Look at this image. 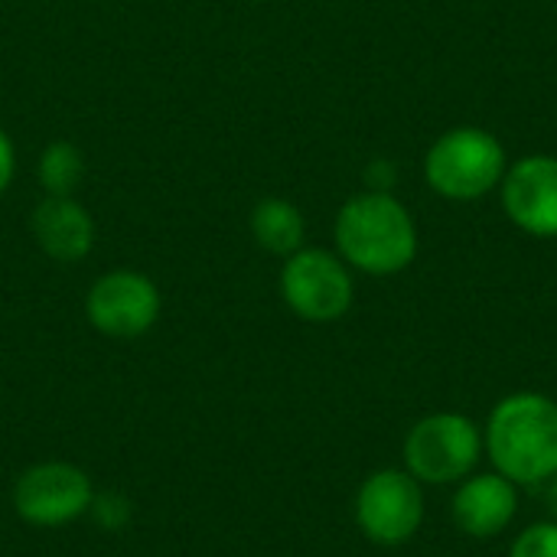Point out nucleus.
<instances>
[{"instance_id":"nucleus-1","label":"nucleus","mask_w":557,"mask_h":557,"mask_svg":"<svg viewBox=\"0 0 557 557\" xmlns=\"http://www.w3.org/2000/svg\"><path fill=\"white\" fill-rule=\"evenodd\" d=\"M336 255L359 274L395 277L418 258L421 235L408 206L395 193L362 189L349 196L333 222Z\"/></svg>"},{"instance_id":"nucleus-2","label":"nucleus","mask_w":557,"mask_h":557,"mask_svg":"<svg viewBox=\"0 0 557 557\" xmlns=\"http://www.w3.org/2000/svg\"><path fill=\"white\" fill-rule=\"evenodd\" d=\"M483 454L516 486H545L557 476V401L516 392L496 401L483 428Z\"/></svg>"},{"instance_id":"nucleus-3","label":"nucleus","mask_w":557,"mask_h":557,"mask_svg":"<svg viewBox=\"0 0 557 557\" xmlns=\"http://www.w3.org/2000/svg\"><path fill=\"white\" fill-rule=\"evenodd\" d=\"M509 170L503 140L476 124L444 131L424 153V183L450 202H476L499 189Z\"/></svg>"},{"instance_id":"nucleus-4","label":"nucleus","mask_w":557,"mask_h":557,"mask_svg":"<svg viewBox=\"0 0 557 557\" xmlns=\"http://www.w3.org/2000/svg\"><path fill=\"white\" fill-rule=\"evenodd\" d=\"M483 457V428L457 411L421 418L405 437V470L421 486H454L476 473Z\"/></svg>"},{"instance_id":"nucleus-5","label":"nucleus","mask_w":557,"mask_h":557,"mask_svg":"<svg viewBox=\"0 0 557 557\" xmlns=\"http://www.w3.org/2000/svg\"><path fill=\"white\" fill-rule=\"evenodd\" d=\"M281 300L304 323H336L356 304L352 268L330 248H300L281 264Z\"/></svg>"},{"instance_id":"nucleus-6","label":"nucleus","mask_w":557,"mask_h":557,"mask_svg":"<svg viewBox=\"0 0 557 557\" xmlns=\"http://www.w3.org/2000/svg\"><path fill=\"white\" fill-rule=\"evenodd\" d=\"M352 512L372 545H408L424 525V486L408 470H375L362 480Z\"/></svg>"},{"instance_id":"nucleus-7","label":"nucleus","mask_w":557,"mask_h":557,"mask_svg":"<svg viewBox=\"0 0 557 557\" xmlns=\"http://www.w3.org/2000/svg\"><path fill=\"white\" fill-rule=\"evenodd\" d=\"M163 297L153 277L131 268H114L91 281L85 294L88 323L111 339H137L160 320Z\"/></svg>"},{"instance_id":"nucleus-8","label":"nucleus","mask_w":557,"mask_h":557,"mask_svg":"<svg viewBox=\"0 0 557 557\" xmlns=\"http://www.w3.org/2000/svg\"><path fill=\"white\" fill-rule=\"evenodd\" d=\"M95 486L85 470L65 460L29 467L13 486V509L36 529H59L88 516Z\"/></svg>"},{"instance_id":"nucleus-9","label":"nucleus","mask_w":557,"mask_h":557,"mask_svg":"<svg viewBox=\"0 0 557 557\" xmlns=\"http://www.w3.org/2000/svg\"><path fill=\"white\" fill-rule=\"evenodd\" d=\"M496 193L506 219L519 232L532 238H557V157H519L509 163Z\"/></svg>"},{"instance_id":"nucleus-10","label":"nucleus","mask_w":557,"mask_h":557,"mask_svg":"<svg viewBox=\"0 0 557 557\" xmlns=\"http://www.w3.org/2000/svg\"><path fill=\"white\" fill-rule=\"evenodd\" d=\"M519 512V486L509 483L503 473H470L460 480L454 499H450V519L454 525L480 542H490L503 535Z\"/></svg>"},{"instance_id":"nucleus-11","label":"nucleus","mask_w":557,"mask_h":557,"mask_svg":"<svg viewBox=\"0 0 557 557\" xmlns=\"http://www.w3.org/2000/svg\"><path fill=\"white\" fill-rule=\"evenodd\" d=\"M29 235L59 264H78L95 248V219L75 196H42L29 212Z\"/></svg>"},{"instance_id":"nucleus-12","label":"nucleus","mask_w":557,"mask_h":557,"mask_svg":"<svg viewBox=\"0 0 557 557\" xmlns=\"http://www.w3.org/2000/svg\"><path fill=\"white\" fill-rule=\"evenodd\" d=\"M248 228H251L255 245L274 258H290L307 242V219L300 206L284 196H268L255 202L248 215Z\"/></svg>"},{"instance_id":"nucleus-13","label":"nucleus","mask_w":557,"mask_h":557,"mask_svg":"<svg viewBox=\"0 0 557 557\" xmlns=\"http://www.w3.org/2000/svg\"><path fill=\"white\" fill-rule=\"evenodd\" d=\"M36 180L42 196H75L85 180V157L72 140H52L36 160Z\"/></svg>"},{"instance_id":"nucleus-14","label":"nucleus","mask_w":557,"mask_h":557,"mask_svg":"<svg viewBox=\"0 0 557 557\" xmlns=\"http://www.w3.org/2000/svg\"><path fill=\"white\" fill-rule=\"evenodd\" d=\"M509 557H557V522L545 519L522 529L509 548Z\"/></svg>"},{"instance_id":"nucleus-15","label":"nucleus","mask_w":557,"mask_h":557,"mask_svg":"<svg viewBox=\"0 0 557 557\" xmlns=\"http://www.w3.org/2000/svg\"><path fill=\"white\" fill-rule=\"evenodd\" d=\"M88 516H91L101 529L117 532V529H124V525L131 522V503H127L121 493H104V496L95 493Z\"/></svg>"},{"instance_id":"nucleus-16","label":"nucleus","mask_w":557,"mask_h":557,"mask_svg":"<svg viewBox=\"0 0 557 557\" xmlns=\"http://www.w3.org/2000/svg\"><path fill=\"white\" fill-rule=\"evenodd\" d=\"M362 183H366V189L392 193V189H395V183H398V166H395V160H388V157H375V160H369V163H366V170H362Z\"/></svg>"},{"instance_id":"nucleus-17","label":"nucleus","mask_w":557,"mask_h":557,"mask_svg":"<svg viewBox=\"0 0 557 557\" xmlns=\"http://www.w3.org/2000/svg\"><path fill=\"white\" fill-rule=\"evenodd\" d=\"M13 176H16V147L10 140V134L0 127V196L10 189Z\"/></svg>"},{"instance_id":"nucleus-18","label":"nucleus","mask_w":557,"mask_h":557,"mask_svg":"<svg viewBox=\"0 0 557 557\" xmlns=\"http://www.w3.org/2000/svg\"><path fill=\"white\" fill-rule=\"evenodd\" d=\"M545 506H548V519L557 522V476L545 483Z\"/></svg>"}]
</instances>
